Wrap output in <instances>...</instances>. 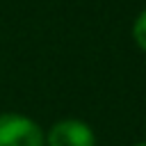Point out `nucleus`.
Returning a JSON list of instances; mask_svg holds the SVG:
<instances>
[{
	"label": "nucleus",
	"mask_w": 146,
	"mask_h": 146,
	"mask_svg": "<svg viewBox=\"0 0 146 146\" xmlns=\"http://www.w3.org/2000/svg\"><path fill=\"white\" fill-rule=\"evenodd\" d=\"M0 146H43V132L32 119L5 112L0 114Z\"/></svg>",
	"instance_id": "nucleus-1"
},
{
	"label": "nucleus",
	"mask_w": 146,
	"mask_h": 146,
	"mask_svg": "<svg viewBox=\"0 0 146 146\" xmlns=\"http://www.w3.org/2000/svg\"><path fill=\"white\" fill-rule=\"evenodd\" d=\"M48 146H96V139L87 123L75 119H64L50 128Z\"/></svg>",
	"instance_id": "nucleus-2"
},
{
	"label": "nucleus",
	"mask_w": 146,
	"mask_h": 146,
	"mask_svg": "<svg viewBox=\"0 0 146 146\" xmlns=\"http://www.w3.org/2000/svg\"><path fill=\"white\" fill-rule=\"evenodd\" d=\"M132 36H135L137 46L146 52V9L137 16V21H135V25H132Z\"/></svg>",
	"instance_id": "nucleus-3"
},
{
	"label": "nucleus",
	"mask_w": 146,
	"mask_h": 146,
	"mask_svg": "<svg viewBox=\"0 0 146 146\" xmlns=\"http://www.w3.org/2000/svg\"><path fill=\"white\" fill-rule=\"evenodd\" d=\"M135 146H146V144H135Z\"/></svg>",
	"instance_id": "nucleus-4"
}]
</instances>
